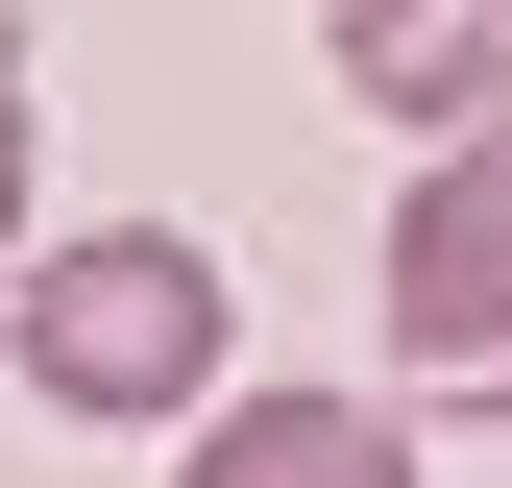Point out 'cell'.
Instances as JSON below:
<instances>
[{
  "instance_id": "8992f818",
  "label": "cell",
  "mask_w": 512,
  "mask_h": 488,
  "mask_svg": "<svg viewBox=\"0 0 512 488\" xmlns=\"http://www.w3.org/2000/svg\"><path fill=\"white\" fill-rule=\"evenodd\" d=\"M317 25H342V0H317Z\"/></svg>"
},
{
  "instance_id": "6da1fadb",
  "label": "cell",
  "mask_w": 512,
  "mask_h": 488,
  "mask_svg": "<svg viewBox=\"0 0 512 488\" xmlns=\"http://www.w3.org/2000/svg\"><path fill=\"white\" fill-rule=\"evenodd\" d=\"M0 342H25V391L49 415H220V342H244V293H220V244L196 220H74V244H25L0 269Z\"/></svg>"
},
{
  "instance_id": "7a4b0ae2",
  "label": "cell",
  "mask_w": 512,
  "mask_h": 488,
  "mask_svg": "<svg viewBox=\"0 0 512 488\" xmlns=\"http://www.w3.org/2000/svg\"><path fill=\"white\" fill-rule=\"evenodd\" d=\"M391 366L415 391H512V122H439L391 196Z\"/></svg>"
},
{
  "instance_id": "3957f363",
  "label": "cell",
  "mask_w": 512,
  "mask_h": 488,
  "mask_svg": "<svg viewBox=\"0 0 512 488\" xmlns=\"http://www.w3.org/2000/svg\"><path fill=\"white\" fill-rule=\"evenodd\" d=\"M342 98L366 122H512V0H342Z\"/></svg>"
},
{
  "instance_id": "277c9868",
  "label": "cell",
  "mask_w": 512,
  "mask_h": 488,
  "mask_svg": "<svg viewBox=\"0 0 512 488\" xmlns=\"http://www.w3.org/2000/svg\"><path fill=\"white\" fill-rule=\"evenodd\" d=\"M196 488H415V440L366 391H220L196 415Z\"/></svg>"
},
{
  "instance_id": "5b68a950",
  "label": "cell",
  "mask_w": 512,
  "mask_h": 488,
  "mask_svg": "<svg viewBox=\"0 0 512 488\" xmlns=\"http://www.w3.org/2000/svg\"><path fill=\"white\" fill-rule=\"evenodd\" d=\"M0 269H25V49H0Z\"/></svg>"
}]
</instances>
